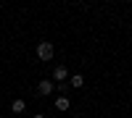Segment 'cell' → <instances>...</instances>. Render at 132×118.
<instances>
[{
    "instance_id": "obj_1",
    "label": "cell",
    "mask_w": 132,
    "mask_h": 118,
    "mask_svg": "<svg viewBox=\"0 0 132 118\" xmlns=\"http://www.w3.org/2000/svg\"><path fill=\"white\" fill-rule=\"evenodd\" d=\"M53 55H56V47H53V42H45V39H42L40 45H37V58H40L42 63H48V60H53Z\"/></svg>"
},
{
    "instance_id": "obj_2",
    "label": "cell",
    "mask_w": 132,
    "mask_h": 118,
    "mask_svg": "<svg viewBox=\"0 0 132 118\" xmlns=\"http://www.w3.org/2000/svg\"><path fill=\"white\" fill-rule=\"evenodd\" d=\"M66 81H69L66 66H56V68H53V84H66Z\"/></svg>"
},
{
    "instance_id": "obj_3",
    "label": "cell",
    "mask_w": 132,
    "mask_h": 118,
    "mask_svg": "<svg viewBox=\"0 0 132 118\" xmlns=\"http://www.w3.org/2000/svg\"><path fill=\"white\" fill-rule=\"evenodd\" d=\"M56 89V84H53V79H42L40 84H37V94L40 97H48V94Z\"/></svg>"
},
{
    "instance_id": "obj_4",
    "label": "cell",
    "mask_w": 132,
    "mask_h": 118,
    "mask_svg": "<svg viewBox=\"0 0 132 118\" xmlns=\"http://www.w3.org/2000/svg\"><path fill=\"white\" fill-rule=\"evenodd\" d=\"M53 108H56V110H69L71 108V102H69V97H66V94H58V97H56V102H53Z\"/></svg>"
},
{
    "instance_id": "obj_5",
    "label": "cell",
    "mask_w": 132,
    "mask_h": 118,
    "mask_svg": "<svg viewBox=\"0 0 132 118\" xmlns=\"http://www.w3.org/2000/svg\"><path fill=\"white\" fill-rule=\"evenodd\" d=\"M69 87H74V89H79V87H85V76H82V73H74V76L69 79Z\"/></svg>"
},
{
    "instance_id": "obj_6",
    "label": "cell",
    "mask_w": 132,
    "mask_h": 118,
    "mask_svg": "<svg viewBox=\"0 0 132 118\" xmlns=\"http://www.w3.org/2000/svg\"><path fill=\"white\" fill-rule=\"evenodd\" d=\"M11 110H13V113H24L27 110V102L24 100H13V102H11Z\"/></svg>"
},
{
    "instance_id": "obj_7",
    "label": "cell",
    "mask_w": 132,
    "mask_h": 118,
    "mask_svg": "<svg viewBox=\"0 0 132 118\" xmlns=\"http://www.w3.org/2000/svg\"><path fill=\"white\" fill-rule=\"evenodd\" d=\"M35 118H45V115H42V113H37V115H35Z\"/></svg>"
}]
</instances>
